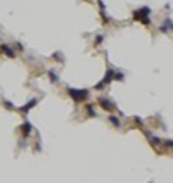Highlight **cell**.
Listing matches in <instances>:
<instances>
[{"label":"cell","instance_id":"2e32d148","mask_svg":"<svg viewBox=\"0 0 173 183\" xmlns=\"http://www.w3.org/2000/svg\"><path fill=\"white\" fill-rule=\"evenodd\" d=\"M102 40H104L102 35H97V37H95V45H100V43H102Z\"/></svg>","mask_w":173,"mask_h":183},{"label":"cell","instance_id":"8fae6325","mask_svg":"<svg viewBox=\"0 0 173 183\" xmlns=\"http://www.w3.org/2000/svg\"><path fill=\"white\" fill-rule=\"evenodd\" d=\"M49 76H50V81H52V83H59V76L54 73V71H49Z\"/></svg>","mask_w":173,"mask_h":183},{"label":"cell","instance_id":"7c38bea8","mask_svg":"<svg viewBox=\"0 0 173 183\" xmlns=\"http://www.w3.org/2000/svg\"><path fill=\"white\" fill-rule=\"evenodd\" d=\"M147 137H149V142H151L153 145H159V138H156V137H151L149 133H147Z\"/></svg>","mask_w":173,"mask_h":183},{"label":"cell","instance_id":"7a4b0ae2","mask_svg":"<svg viewBox=\"0 0 173 183\" xmlns=\"http://www.w3.org/2000/svg\"><path fill=\"white\" fill-rule=\"evenodd\" d=\"M149 14H151V9L149 7H142V9H138V11L133 12V18L137 21H142L144 24H149Z\"/></svg>","mask_w":173,"mask_h":183},{"label":"cell","instance_id":"ba28073f","mask_svg":"<svg viewBox=\"0 0 173 183\" xmlns=\"http://www.w3.org/2000/svg\"><path fill=\"white\" fill-rule=\"evenodd\" d=\"M99 7H100V16H102V19H104V24H107V16H106V5H104V2L102 0H99Z\"/></svg>","mask_w":173,"mask_h":183},{"label":"cell","instance_id":"6da1fadb","mask_svg":"<svg viewBox=\"0 0 173 183\" xmlns=\"http://www.w3.org/2000/svg\"><path fill=\"white\" fill-rule=\"evenodd\" d=\"M68 95L75 100V102H83L88 99V90H76V88H68Z\"/></svg>","mask_w":173,"mask_h":183},{"label":"cell","instance_id":"d6986e66","mask_svg":"<svg viewBox=\"0 0 173 183\" xmlns=\"http://www.w3.org/2000/svg\"><path fill=\"white\" fill-rule=\"evenodd\" d=\"M135 119V123H137V125H138V126H142V125H144V121H142V119H140V118H133Z\"/></svg>","mask_w":173,"mask_h":183},{"label":"cell","instance_id":"8992f818","mask_svg":"<svg viewBox=\"0 0 173 183\" xmlns=\"http://www.w3.org/2000/svg\"><path fill=\"white\" fill-rule=\"evenodd\" d=\"M114 73H116V71H113V69H109V71L106 73V76H104V80H102V83H104V85H107V83H111V81L114 80Z\"/></svg>","mask_w":173,"mask_h":183},{"label":"cell","instance_id":"e0dca14e","mask_svg":"<svg viewBox=\"0 0 173 183\" xmlns=\"http://www.w3.org/2000/svg\"><path fill=\"white\" fill-rule=\"evenodd\" d=\"M104 87H106V85H104V83L100 81V83H97V85H95V90H102Z\"/></svg>","mask_w":173,"mask_h":183},{"label":"cell","instance_id":"4fadbf2b","mask_svg":"<svg viewBox=\"0 0 173 183\" xmlns=\"http://www.w3.org/2000/svg\"><path fill=\"white\" fill-rule=\"evenodd\" d=\"M114 80L116 81H123V80H125V74L123 73H114Z\"/></svg>","mask_w":173,"mask_h":183},{"label":"cell","instance_id":"9a60e30c","mask_svg":"<svg viewBox=\"0 0 173 183\" xmlns=\"http://www.w3.org/2000/svg\"><path fill=\"white\" fill-rule=\"evenodd\" d=\"M87 111H88V116H95V111H94V106H87Z\"/></svg>","mask_w":173,"mask_h":183},{"label":"cell","instance_id":"5bb4252c","mask_svg":"<svg viewBox=\"0 0 173 183\" xmlns=\"http://www.w3.org/2000/svg\"><path fill=\"white\" fill-rule=\"evenodd\" d=\"M52 57H54V59H57V61H61V62H62V61H64V55L61 54V52H56V54L52 55Z\"/></svg>","mask_w":173,"mask_h":183},{"label":"cell","instance_id":"52a82bcc","mask_svg":"<svg viewBox=\"0 0 173 183\" xmlns=\"http://www.w3.org/2000/svg\"><path fill=\"white\" fill-rule=\"evenodd\" d=\"M31 130H33V126H31L28 121H26V123H23V126H21V131H23V135H24V137H28V135L31 133Z\"/></svg>","mask_w":173,"mask_h":183},{"label":"cell","instance_id":"ac0fdd59","mask_svg":"<svg viewBox=\"0 0 173 183\" xmlns=\"http://www.w3.org/2000/svg\"><path fill=\"white\" fill-rule=\"evenodd\" d=\"M5 107H7V109H14V106H12V102H9V100H5Z\"/></svg>","mask_w":173,"mask_h":183},{"label":"cell","instance_id":"30bf717a","mask_svg":"<svg viewBox=\"0 0 173 183\" xmlns=\"http://www.w3.org/2000/svg\"><path fill=\"white\" fill-rule=\"evenodd\" d=\"M109 121L113 123V126H116V128H119V125H121V123H119V119H118L116 116H109Z\"/></svg>","mask_w":173,"mask_h":183},{"label":"cell","instance_id":"277c9868","mask_svg":"<svg viewBox=\"0 0 173 183\" xmlns=\"http://www.w3.org/2000/svg\"><path fill=\"white\" fill-rule=\"evenodd\" d=\"M0 52L5 54L9 59H14V57H16V52H14L12 47H9V45H0Z\"/></svg>","mask_w":173,"mask_h":183},{"label":"cell","instance_id":"3957f363","mask_svg":"<svg viewBox=\"0 0 173 183\" xmlns=\"http://www.w3.org/2000/svg\"><path fill=\"white\" fill-rule=\"evenodd\" d=\"M99 104L102 106V109H106V111H113V109H116V106H114V102L113 100H109V99H99Z\"/></svg>","mask_w":173,"mask_h":183},{"label":"cell","instance_id":"5b68a950","mask_svg":"<svg viewBox=\"0 0 173 183\" xmlns=\"http://www.w3.org/2000/svg\"><path fill=\"white\" fill-rule=\"evenodd\" d=\"M37 104H38V99H31V100H30V102H28L26 106H23V107H21L19 111H21V112H28V111H31V109H33V107H35Z\"/></svg>","mask_w":173,"mask_h":183},{"label":"cell","instance_id":"9c48e42d","mask_svg":"<svg viewBox=\"0 0 173 183\" xmlns=\"http://www.w3.org/2000/svg\"><path fill=\"white\" fill-rule=\"evenodd\" d=\"M166 24H163L159 30H161V33H172V19H168V21H165Z\"/></svg>","mask_w":173,"mask_h":183}]
</instances>
